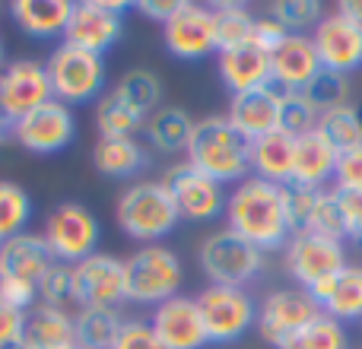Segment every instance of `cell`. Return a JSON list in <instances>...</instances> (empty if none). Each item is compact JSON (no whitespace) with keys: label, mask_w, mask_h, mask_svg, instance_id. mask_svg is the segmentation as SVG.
Returning a JSON list of instances; mask_svg holds the SVG:
<instances>
[{"label":"cell","mask_w":362,"mask_h":349,"mask_svg":"<svg viewBox=\"0 0 362 349\" xmlns=\"http://www.w3.org/2000/svg\"><path fill=\"white\" fill-rule=\"evenodd\" d=\"M38 302L57 312H70L76 305V292H74V267L67 264H54L45 273V280L38 283Z\"/></svg>","instance_id":"74e56055"},{"label":"cell","mask_w":362,"mask_h":349,"mask_svg":"<svg viewBox=\"0 0 362 349\" xmlns=\"http://www.w3.org/2000/svg\"><path fill=\"white\" fill-rule=\"evenodd\" d=\"M216 70L223 86L232 95L251 93V89L274 86V73H270V54L264 48H257L255 42H245L238 48L219 51L216 54Z\"/></svg>","instance_id":"44dd1931"},{"label":"cell","mask_w":362,"mask_h":349,"mask_svg":"<svg viewBox=\"0 0 362 349\" xmlns=\"http://www.w3.org/2000/svg\"><path fill=\"white\" fill-rule=\"evenodd\" d=\"M286 35H289V32L283 29V25L267 13V16H257V19H255V32H251V42H255L257 48H264L267 54H274V51L280 48V42H283Z\"/></svg>","instance_id":"bcb514c9"},{"label":"cell","mask_w":362,"mask_h":349,"mask_svg":"<svg viewBox=\"0 0 362 349\" xmlns=\"http://www.w3.org/2000/svg\"><path fill=\"white\" fill-rule=\"evenodd\" d=\"M23 349H67L74 346V314L57 312L38 302L35 308L25 312L23 337H19Z\"/></svg>","instance_id":"d4e9b609"},{"label":"cell","mask_w":362,"mask_h":349,"mask_svg":"<svg viewBox=\"0 0 362 349\" xmlns=\"http://www.w3.org/2000/svg\"><path fill=\"white\" fill-rule=\"evenodd\" d=\"M308 232H318V235H325V238H337V242L346 238L344 213H340V200H337L334 187H325V191L318 194V203H315V216H312Z\"/></svg>","instance_id":"60d3db41"},{"label":"cell","mask_w":362,"mask_h":349,"mask_svg":"<svg viewBox=\"0 0 362 349\" xmlns=\"http://www.w3.org/2000/svg\"><path fill=\"white\" fill-rule=\"evenodd\" d=\"M146 127V114H140L118 89L105 93L95 105V131L102 134V140H124L134 137Z\"/></svg>","instance_id":"83f0119b"},{"label":"cell","mask_w":362,"mask_h":349,"mask_svg":"<svg viewBox=\"0 0 362 349\" xmlns=\"http://www.w3.org/2000/svg\"><path fill=\"white\" fill-rule=\"evenodd\" d=\"M270 16L289 35H312V29L325 16V6H321V0H276V4H270Z\"/></svg>","instance_id":"d590c367"},{"label":"cell","mask_w":362,"mask_h":349,"mask_svg":"<svg viewBox=\"0 0 362 349\" xmlns=\"http://www.w3.org/2000/svg\"><path fill=\"white\" fill-rule=\"evenodd\" d=\"M223 216L226 229L261 248L264 254L286 248L289 235H293L286 223V206H283V187L255 178V174L232 187Z\"/></svg>","instance_id":"6da1fadb"},{"label":"cell","mask_w":362,"mask_h":349,"mask_svg":"<svg viewBox=\"0 0 362 349\" xmlns=\"http://www.w3.org/2000/svg\"><path fill=\"white\" fill-rule=\"evenodd\" d=\"M54 254L48 251V242L42 235L23 232L16 238L0 242V276L4 283H23V286L38 289L51 267H54Z\"/></svg>","instance_id":"d6986e66"},{"label":"cell","mask_w":362,"mask_h":349,"mask_svg":"<svg viewBox=\"0 0 362 349\" xmlns=\"http://www.w3.org/2000/svg\"><path fill=\"white\" fill-rule=\"evenodd\" d=\"M293 156L296 137L286 131H274L261 140H251V174L270 184H293Z\"/></svg>","instance_id":"cb8c5ba5"},{"label":"cell","mask_w":362,"mask_h":349,"mask_svg":"<svg viewBox=\"0 0 362 349\" xmlns=\"http://www.w3.org/2000/svg\"><path fill=\"white\" fill-rule=\"evenodd\" d=\"M318 118H321V112L302 93H283L280 131H286L289 137H302V134L318 131Z\"/></svg>","instance_id":"ab89813d"},{"label":"cell","mask_w":362,"mask_h":349,"mask_svg":"<svg viewBox=\"0 0 362 349\" xmlns=\"http://www.w3.org/2000/svg\"><path fill=\"white\" fill-rule=\"evenodd\" d=\"M187 165L223 187L242 184L245 178H251V140L242 137L226 114L200 118L187 143Z\"/></svg>","instance_id":"7a4b0ae2"},{"label":"cell","mask_w":362,"mask_h":349,"mask_svg":"<svg viewBox=\"0 0 362 349\" xmlns=\"http://www.w3.org/2000/svg\"><path fill=\"white\" fill-rule=\"evenodd\" d=\"M32 219V197L13 181H0V242L25 232Z\"/></svg>","instance_id":"836d02e7"},{"label":"cell","mask_w":362,"mask_h":349,"mask_svg":"<svg viewBox=\"0 0 362 349\" xmlns=\"http://www.w3.org/2000/svg\"><path fill=\"white\" fill-rule=\"evenodd\" d=\"M210 343H235L257 324V302L242 286H206L197 295Z\"/></svg>","instance_id":"9c48e42d"},{"label":"cell","mask_w":362,"mask_h":349,"mask_svg":"<svg viewBox=\"0 0 362 349\" xmlns=\"http://www.w3.org/2000/svg\"><path fill=\"white\" fill-rule=\"evenodd\" d=\"M163 42L165 51L178 61H204L210 54H219L213 10L204 4L181 0L178 13L163 25Z\"/></svg>","instance_id":"5bb4252c"},{"label":"cell","mask_w":362,"mask_h":349,"mask_svg":"<svg viewBox=\"0 0 362 349\" xmlns=\"http://www.w3.org/2000/svg\"><path fill=\"white\" fill-rule=\"evenodd\" d=\"M318 194L315 187H302V184H286L283 187V206H286V223L296 232H308L315 216V203H318Z\"/></svg>","instance_id":"b9f144b4"},{"label":"cell","mask_w":362,"mask_h":349,"mask_svg":"<svg viewBox=\"0 0 362 349\" xmlns=\"http://www.w3.org/2000/svg\"><path fill=\"white\" fill-rule=\"evenodd\" d=\"M51 95V80L42 61H10L0 70V112L6 118L19 121L38 105H45Z\"/></svg>","instance_id":"e0dca14e"},{"label":"cell","mask_w":362,"mask_h":349,"mask_svg":"<svg viewBox=\"0 0 362 349\" xmlns=\"http://www.w3.org/2000/svg\"><path fill=\"white\" fill-rule=\"evenodd\" d=\"M42 238L48 242V251L54 254L57 264L74 267V264L95 254L99 238H102V225L89 206L64 200V203H57L54 210L45 216Z\"/></svg>","instance_id":"52a82bcc"},{"label":"cell","mask_w":362,"mask_h":349,"mask_svg":"<svg viewBox=\"0 0 362 349\" xmlns=\"http://www.w3.org/2000/svg\"><path fill=\"white\" fill-rule=\"evenodd\" d=\"M318 314L321 308L305 289H274L257 305L255 327L274 349H296V340Z\"/></svg>","instance_id":"ba28073f"},{"label":"cell","mask_w":362,"mask_h":349,"mask_svg":"<svg viewBox=\"0 0 362 349\" xmlns=\"http://www.w3.org/2000/svg\"><path fill=\"white\" fill-rule=\"evenodd\" d=\"M150 324L165 349H204L210 343L197 299H187V295H175V299L156 305Z\"/></svg>","instance_id":"ac0fdd59"},{"label":"cell","mask_w":362,"mask_h":349,"mask_svg":"<svg viewBox=\"0 0 362 349\" xmlns=\"http://www.w3.org/2000/svg\"><path fill=\"white\" fill-rule=\"evenodd\" d=\"M115 219H118V229L127 238L144 244H159V238L172 235L175 225L181 223L175 200L165 191L163 181H137V184H131L118 197Z\"/></svg>","instance_id":"3957f363"},{"label":"cell","mask_w":362,"mask_h":349,"mask_svg":"<svg viewBox=\"0 0 362 349\" xmlns=\"http://www.w3.org/2000/svg\"><path fill=\"white\" fill-rule=\"evenodd\" d=\"M4 349H23V346H19V343H13V346H4Z\"/></svg>","instance_id":"f5cc1de1"},{"label":"cell","mask_w":362,"mask_h":349,"mask_svg":"<svg viewBox=\"0 0 362 349\" xmlns=\"http://www.w3.org/2000/svg\"><path fill=\"white\" fill-rule=\"evenodd\" d=\"M321 114L331 112V108H340V105H350V76L344 73H334V70H325L321 67L318 73L312 76L305 89H299Z\"/></svg>","instance_id":"e575fe53"},{"label":"cell","mask_w":362,"mask_h":349,"mask_svg":"<svg viewBox=\"0 0 362 349\" xmlns=\"http://www.w3.org/2000/svg\"><path fill=\"white\" fill-rule=\"evenodd\" d=\"M112 349H165L150 321H124Z\"/></svg>","instance_id":"ee69618b"},{"label":"cell","mask_w":362,"mask_h":349,"mask_svg":"<svg viewBox=\"0 0 362 349\" xmlns=\"http://www.w3.org/2000/svg\"><path fill=\"white\" fill-rule=\"evenodd\" d=\"M0 295H4V276H0Z\"/></svg>","instance_id":"db71d44e"},{"label":"cell","mask_w":362,"mask_h":349,"mask_svg":"<svg viewBox=\"0 0 362 349\" xmlns=\"http://www.w3.org/2000/svg\"><path fill=\"white\" fill-rule=\"evenodd\" d=\"M121 10H124L121 0H80V4H74L67 29H64V42L102 57L118 45L121 32H124V13Z\"/></svg>","instance_id":"30bf717a"},{"label":"cell","mask_w":362,"mask_h":349,"mask_svg":"<svg viewBox=\"0 0 362 349\" xmlns=\"http://www.w3.org/2000/svg\"><path fill=\"white\" fill-rule=\"evenodd\" d=\"M204 276L213 286H248L264 273V251L251 242L238 238L235 232L219 229L204 238L197 251Z\"/></svg>","instance_id":"8992f818"},{"label":"cell","mask_w":362,"mask_h":349,"mask_svg":"<svg viewBox=\"0 0 362 349\" xmlns=\"http://www.w3.org/2000/svg\"><path fill=\"white\" fill-rule=\"evenodd\" d=\"M213 19H216V45L219 51L238 48V45L251 42L255 32V13L245 4H213Z\"/></svg>","instance_id":"1f68e13d"},{"label":"cell","mask_w":362,"mask_h":349,"mask_svg":"<svg viewBox=\"0 0 362 349\" xmlns=\"http://www.w3.org/2000/svg\"><path fill=\"white\" fill-rule=\"evenodd\" d=\"M124 318L115 308H76L74 314V343L80 349H112Z\"/></svg>","instance_id":"f1b7e54d"},{"label":"cell","mask_w":362,"mask_h":349,"mask_svg":"<svg viewBox=\"0 0 362 349\" xmlns=\"http://www.w3.org/2000/svg\"><path fill=\"white\" fill-rule=\"evenodd\" d=\"M283 264H286V273L299 283V289H308L312 283L346 267V248L344 242L325 238L318 232H296L283 248Z\"/></svg>","instance_id":"7c38bea8"},{"label":"cell","mask_w":362,"mask_h":349,"mask_svg":"<svg viewBox=\"0 0 362 349\" xmlns=\"http://www.w3.org/2000/svg\"><path fill=\"white\" fill-rule=\"evenodd\" d=\"M74 134H76V118L70 112V105L48 99L35 112H29L25 118L16 121L13 140L23 150L35 153V156H54V153L67 150L74 143Z\"/></svg>","instance_id":"9a60e30c"},{"label":"cell","mask_w":362,"mask_h":349,"mask_svg":"<svg viewBox=\"0 0 362 349\" xmlns=\"http://www.w3.org/2000/svg\"><path fill=\"white\" fill-rule=\"evenodd\" d=\"M13 131H16V121L6 118L4 112H0V143H6V140H13Z\"/></svg>","instance_id":"f907efd6"},{"label":"cell","mask_w":362,"mask_h":349,"mask_svg":"<svg viewBox=\"0 0 362 349\" xmlns=\"http://www.w3.org/2000/svg\"><path fill=\"white\" fill-rule=\"evenodd\" d=\"M334 187L337 191H362V143L344 150L334 169Z\"/></svg>","instance_id":"7bdbcfd3"},{"label":"cell","mask_w":362,"mask_h":349,"mask_svg":"<svg viewBox=\"0 0 362 349\" xmlns=\"http://www.w3.org/2000/svg\"><path fill=\"white\" fill-rule=\"evenodd\" d=\"M23 324H25L23 308H13L10 302L0 299V349L19 343V337H23Z\"/></svg>","instance_id":"7dc6e473"},{"label":"cell","mask_w":362,"mask_h":349,"mask_svg":"<svg viewBox=\"0 0 362 349\" xmlns=\"http://www.w3.org/2000/svg\"><path fill=\"white\" fill-rule=\"evenodd\" d=\"M337 10L344 13V16H350L353 23H359V25H362V0H340Z\"/></svg>","instance_id":"681fc988"},{"label":"cell","mask_w":362,"mask_h":349,"mask_svg":"<svg viewBox=\"0 0 362 349\" xmlns=\"http://www.w3.org/2000/svg\"><path fill=\"white\" fill-rule=\"evenodd\" d=\"M67 349H80V346H76V343H74V346H67Z\"/></svg>","instance_id":"11a10c76"},{"label":"cell","mask_w":362,"mask_h":349,"mask_svg":"<svg viewBox=\"0 0 362 349\" xmlns=\"http://www.w3.org/2000/svg\"><path fill=\"white\" fill-rule=\"evenodd\" d=\"M74 292L76 308H115L127 302V273L124 261L115 254H99L74 264Z\"/></svg>","instance_id":"4fadbf2b"},{"label":"cell","mask_w":362,"mask_h":349,"mask_svg":"<svg viewBox=\"0 0 362 349\" xmlns=\"http://www.w3.org/2000/svg\"><path fill=\"white\" fill-rule=\"evenodd\" d=\"M115 89H118L140 114H153L159 108V102H163V80H159L153 70H131V73L121 76V83Z\"/></svg>","instance_id":"8d00e7d4"},{"label":"cell","mask_w":362,"mask_h":349,"mask_svg":"<svg viewBox=\"0 0 362 349\" xmlns=\"http://www.w3.org/2000/svg\"><path fill=\"white\" fill-rule=\"evenodd\" d=\"M325 314H331L340 324L350 321H362V267L359 264H346L337 276V289L327 299V305L321 308Z\"/></svg>","instance_id":"4dcf8cb0"},{"label":"cell","mask_w":362,"mask_h":349,"mask_svg":"<svg viewBox=\"0 0 362 349\" xmlns=\"http://www.w3.org/2000/svg\"><path fill=\"white\" fill-rule=\"evenodd\" d=\"M165 191L175 200V210L187 223H210V219L226 213V187L216 184L213 178H206L204 172H197L194 165L178 162L163 174Z\"/></svg>","instance_id":"8fae6325"},{"label":"cell","mask_w":362,"mask_h":349,"mask_svg":"<svg viewBox=\"0 0 362 349\" xmlns=\"http://www.w3.org/2000/svg\"><path fill=\"white\" fill-rule=\"evenodd\" d=\"M70 10H74L70 0H13L10 4L13 23L32 38L64 35Z\"/></svg>","instance_id":"484cf974"},{"label":"cell","mask_w":362,"mask_h":349,"mask_svg":"<svg viewBox=\"0 0 362 349\" xmlns=\"http://www.w3.org/2000/svg\"><path fill=\"white\" fill-rule=\"evenodd\" d=\"M318 70H321V61H318L312 35H286L280 42V48L270 54V73H274V86L280 93L305 89Z\"/></svg>","instance_id":"7402d4cb"},{"label":"cell","mask_w":362,"mask_h":349,"mask_svg":"<svg viewBox=\"0 0 362 349\" xmlns=\"http://www.w3.org/2000/svg\"><path fill=\"white\" fill-rule=\"evenodd\" d=\"M296 349H350V337H346V327L340 321L321 312L296 340Z\"/></svg>","instance_id":"f35d334b"},{"label":"cell","mask_w":362,"mask_h":349,"mask_svg":"<svg viewBox=\"0 0 362 349\" xmlns=\"http://www.w3.org/2000/svg\"><path fill=\"white\" fill-rule=\"evenodd\" d=\"M337 146L321 131L296 137V156H293V184L325 191L334 184V169H337Z\"/></svg>","instance_id":"603a6c76"},{"label":"cell","mask_w":362,"mask_h":349,"mask_svg":"<svg viewBox=\"0 0 362 349\" xmlns=\"http://www.w3.org/2000/svg\"><path fill=\"white\" fill-rule=\"evenodd\" d=\"M337 200H340V213H344L346 238L362 242V191H337Z\"/></svg>","instance_id":"f6af8a7d"},{"label":"cell","mask_w":362,"mask_h":349,"mask_svg":"<svg viewBox=\"0 0 362 349\" xmlns=\"http://www.w3.org/2000/svg\"><path fill=\"white\" fill-rule=\"evenodd\" d=\"M6 67V61H4V42H0V70Z\"/></svg>","instance_id":"816d5d0a"},{"label":"cell","mask_w":362,"mask_h":349,"mask_svg":"<svg viewBox=\"0 0 362 349\" xmlns=\"http://www.w3.org/2000/svg\"><path fill=\"white\" fill-rule=\"evenodd\" d=\"M197 121L178 105H163L146 118V137H150L153 150L165 153V156H175V153H187L191 143V134Z\"/></svg>","instance_id":"4316f807"},{"label":"cell","mask_w":362,"mask_h":349,"mask_svg":"<svg viewBox=\"0 0 362 349\" xmlns=\"http://www.w3.org/2000/svg\"><path fill=\"white\" fill-rule=\"evenodd\" d=\"M45 70L51 80V95L64 105H89L105 89V61L67 42L51 51Z\"/></svg>","instance_id":"5b68a950"},{"label":"cell","mask_w":362,"mask_h":349,"mask_svg":"<svg viewBox=\"0 0 362 349\" xmlns=\"http://www.w3.org/2000/svg\"><path fill=\"white\" fill-rule=\"evenodd\" d=\"M178 6H181V0H140L137 10L144 13L146 19H156V23L165 25L178 13Z\"/></svg>","instance_id":"c3c4849f"},{"label":"cell","mask_w":362,"mask_h":349,"mask_svg":"<svg viewBox=\"0 0 362 349\" xmlns=\"http://www.w3.org/2000/svg\"><path fill=\"white\" fill-rule=\"evenodd\" d=\"M93 162L105 178H131L146 169V150L140 140H99L93 150Z\"/></svg>","instance_id":"f546056e"},{"label":"cell","mask_w":362,"mask_h":349,"mask_svg":"<svg viewBox=\"0 0 362 349\" xmlns=\"http://www.w3.org/2000/svg\"><path fill=\"white\" fill-rule=\"evenodd\" d=\"M226 118H229V124L242 137L261 140L267 134L280 131L283 93L276 86H264V89H251V93H242V95H232Z\"/></svg>","instance_id":"ffe728a7"},{"label":"cell","mask_w":362,"mask_h":349,"mask_svg":"<svg viewBox=\"0 0 362 349\" xmlns=\"http://www.w3.org/2000/svg\"><path fill=\"white\" fill-rule=\"evenodd\" d=\"M312 42L325 70L350 76L362 67V25L340 10L321 16V23L312 29Z\"/></svg>","instance_id":"2e32d148"},{"label":"cell","mask_w":362,"mask_h":349,"mask_svg":"<svg viewBox=\"0 0 362 349\" xmlns=\"http://www.w3.org/2000/svg\"><path fill=\"white\" fill-rule=\"evenodd\" d=\"M127 273V302L134 305H163L175 299L185 270L172 248L165 244H144L124 261Z\"/></svg>","instance_id":"277c9868"},{"label":"cell","mask_w":362,"mask_h":349,"mask_svg":"<svg viewBox=\"0 0 362 349\" xmlns=\"http://www.w3.org/2000/svg\"><path fill=\"white\" fill-rule=\"evenodd\" d=\"M318 131L337 146V153L344 150H353V146L362 143V112L356 105H340V108H331L318 118Z\"/></svg>","instance_id":"d6a6232c"}]
</instances>
